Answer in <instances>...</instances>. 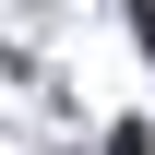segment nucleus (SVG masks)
Here are the masks:
<instances>
[{
	"instance_id": "f257e3e1",
	"label": "nucleus",
	"mask_w": 155,
	"mask_h": 155,
	"mask_svg": "<svg viewBox=\"0 0 155 155\" xmlns=\"http://www.w3.org/2000/svg\"><path fill=\"white\" fill-rule=\"evenodd\" d=\"M107 155H155V143H143V131H119V143H107Z\"/></svg>"
}]
</instances>
